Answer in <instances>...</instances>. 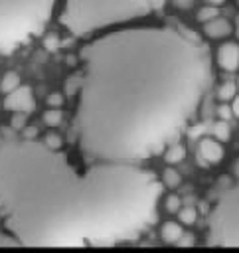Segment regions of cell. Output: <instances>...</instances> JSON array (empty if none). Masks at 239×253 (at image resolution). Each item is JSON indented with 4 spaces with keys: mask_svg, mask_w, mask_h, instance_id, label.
Here are the masks:
<instances>
[{
    "mask_svg": "<svg viewBox=\"0 0 239 253\" xmlns=\"http://www.w3.org/2000/svg\"><path fill=\"white\" fill-rule=\"evenodd\" d=\"M237 34H239V30H237Z\"/></svg>",
    "mask_w": 239,
    "mask_h": 253,
    "instance_id": "30",
    "label": "cell"
},
{
    "mask_svg": "<svg viewBox=\"0 0 239 253\" xmlns=\"http://www.w3.org/2000/svg\"><path fill=\"white\" fill-rule=\"evenodd\" d=\"M26 121H28V113H14L10 125H12L14 130H22V128L26 126Z\"/></svg>",
    "mask_w": 239,
    "mask_h": 253,
    "instance_id": "21",
    "label": "cell"
},
{
    "mask_svg": "<svg viewBox=\"0 0 239 253\" xmlns=\"http://www.w3.org/2000/svg\"><path fill=\"white\" fill-rule=\"evenodd\" d=\"M235 182L213 202L207 213V241L217 247H239V160L233 166Z\"/></svg>",
    "mask_w": 239,
    "mask_h": 253,
    "instance_id": "5",
    "label": "cell"
},
{
    "mask_svg": "<svg viewBox=\"0 0 239 253\" xmlns=\"http://www.w3.org/2000/svg\"><path fill=\"white\" fill-rule=\"evenodd\" d=\"M43 142H45V146H49V148H53V150H59L61 144H63L61 136L55 134V132H47V134L43 136Z\"/></svg>",
    "mask_w": 239,
    "mask_h": 253,
    "instance_id": "20",
    "label": "cell"
},
{
    "mask_svg": "<svg viewBox=\"0 0 239 253\" xmlns=\"http://www.w3.org/2000/svg\"><path fill=\"white\" fill-rule=\"evenodd\" d=\"M225 156V150L221 146V140L215 136H203L198 142V162L203 166H213L219 164Z\"/></svg>",
    "mask_w": 239,
    "mask_h": 253,
    "instance_id": "6",
    "label": "cell"
},
{
    "mask_svg": "<svg viewBox=\"0 0 239 253\" xmlns=\"http://www.w3.org/2000/svg\"><path fill=\"white\" fill-rule=\"evenodd\" d=\"M231 32H233V26H231L225 18H219V16H215L213 20H209V22L203 24V34H205L209 40H223V38H227Z\"/></svg>",
    "mask_w": 239,
    "mask_h": 253,
    "instance_id": "9",
    "label": "cell"
},
{
    "mask_svg": "<svg viewBox=\"0 0 239 253\" xmlns=\"http://www.w3.org/2000/svg\"><path fill=\"white\" fill-rule=\"evenodd\" d=\"M160 182H162V186H166V188H176V186H180L182 176H180V172H178L174 166L168 164V166L164 168L162 176H160Z\"/></svg>",
    "mask_w": 239,
    "mask_h": 253,
    "instance_id": "12",
    "label": "cell"
},
{
    "mask_svg": "<svg viewBox=\"0 0 239 253\" xmlns=\"http://www.w3.org/2000/svg\"><path fill=\"white\" fill-rule=\"evenodd\" d=\"M213 136L217 138V140H221V142H225L229 136H231V128H229V125H227V121H217L215 125H213Z\"/></svg>",
    "mask_w": 239,
    "mask_h": 253,
    "instance_id": "16",
    "label": "cell"
},
{
    "mask_svg": "<svg viewBox=\"0 0 239 253\" xmlns=\"http://www.w3.org/2000/svg\"><path fill=\"white\" fill-rule=\"evenodd\" d=\"M180 208H182V200H180V196H176V194H168V196L164 198V210H166L168 213H178Z\"/></svg>",
    "mask_w": 239,
    "mask_h": 253,
    "instance_id": "19",
    "label": "cell"
},
{
    "mask_svg": "<svg viewBox=\"0 0 239 253\" xmlns=\"http://www.w3.org/2000/svg\"><path fill=\"white\" fill-rule=\"evenodd\" d=\"M16 87H20V75H18L16 71L4 73V77H2V81H0V89H2L4 93H10V91H14Z\"/></svg>",
    "mask_w": 239,
    "mask_h": 253,
    "instance_id": "15",
    "label": "cell"
},
{
    "mask_svg": "<svg viewBox=\"0 0 239 253\" xmlns=\"http://www.w3.org/2000/svg\"><path fill=\"white\" fill-rule=\"evenodd\" d=\"M217 65L227 73H233L239 69V43L237 42H223L217 47Z\"/></svg>",
    "mask_w": 239,
    "mask_h": 253,
    "instance_id": "8",
    "label": "cell"
},
{
    "mask_svg": "<svg viewBox=\"0 0 239 253\" xmlns=\"http://www.w3.org/2000/svg\"><path fill=\"white\" fill-rule=\"evenodd\" d=\"M4 107L10 109V111H14V113H32L34 107H36L32 89H30L28 85H20V87H16L14 91L6 93Z\"/></svg>",
    "mask_w": 239,
    "mask_h": 253,
    "instance_id": "7",
    "label": "cell"
},
{
    "mask_svg": "<svg viewBox=\"0 0 239 253\" xmlns=\"http://www.w3.org/2000/svg\"><path fill=\"white\" fill-rule=\"evenodd\" d=\"M219 6H211V4H207V6H203V8H199V12H198V22H201V24H205V22H209V20H213L215 16H219V10H217Z\"/></svg>",
    "mask_w": 239,
    "mask_h": 253,
    "instance_id": "17",
    "label": "cell"
},
{
    "mask_svg": "<svg viewBox=\"0 0 239 253\" xmlns=\"http://www.w3.org/2000/svg\"><path fill=\"white\" fill-rule=\"evenodd\" d=\"M156 0H65L59 22L75 38L146 16Z\"/></svg>",
    "mask_w": 239,
    "mask_h": 253,
    "instance_id": "3",
    "label": "cell"
},
{
    "mask_svg": "<svg viewBox=\"0 0 239 253\" xmlns=\"http://www.w3.org/2000/svg\"><path fill=\"white\" fill-rule=\"evenodd\" d=\"M53 8L55 0H0V53H10L38 36Z\"/></svg>",
    "mask_w": 239,
    "mask_h": 253,
    "instance_id": "4",
    "label": "cell"
},
{
    "mask_svg": "<svg viewBox=\"0 0 239 253\" xmlns=\"http://www.w3.org/2000/svg\"><path fill=\"white\" fill-rule=\"evenodd\" d=\"M73 134L85 162L136 164L174 140L207 85L209 57L192 36L168 26L109 32L79 51Z\"/></svg>",
    "mask_w": 239,
    "mask_h": 253,
    "instance_id": "1",
    "label": "cell"
},
{
    "mask_svg": "<svg viewBox=\"0 0 239 253\" xmlns=\"http://www.w3.org/2000/svg\"><path fill=\"white\" fill-rule=\"evenodd\" d=\"M235 83H237V87H239V77H237V81H235Z\"/></svg>",
    "mask_w": 239,
    "mask_h": 253,
    "instance_id": "29",
    "label": "cell"
},
{
    "mask_svg": "<svg viewBox=\"0 0 239 253\" xmlns=\"http://www.w3.org/2000/svg\"><path fill=\"white\" fill-rule=\"evenodd\" d=\"M207 4H211V6H221V4H225V0H205Z\"/></svg>",
    "mask_w": 239,
    "mask_h": 253,
    "instance_id": "28",
    "label": "cell"
},
{
    "mask_svg": "<svg viewBox=\"0 0 239 253\" xmlns=\"http://www.w3.org/2000/svg\"><path fill=\"white\" fill-rule=\"evenodd\" d=\"M184 158H186V146H184V144H180V142L166 144V148H164V160H166V164L176 166V164H180Z\"/></svg>",
    "mask_w": 239,
    "mask_h": 253,
    "instance_id": "11",
    "label": "cell"
},
{
    "mask_svg": "<svg viewBox=\"0 0 239 253\" xmlns=\"http://www.w3.org/2000/svg\"><path fill=\"white\" fill-rule=\"evenodd\" d=\"M182 235H184V229H182L180 221H164L160 225V237H162L164 243L174 245V243H178L182 239Z\"/></svg>",
    "mask_w": 239,
    "mask_h": 253,
    "instance_id": "10",
    "label": "cell"
},
{
    "mask_svg": "<svg viewBox=\"0 0 239 253\" xmlns=\"http://www.w3.org/2000/svg\"><path fill=\"white\" fill-rule=\"evenodd\" d=\"M63 103H65L63 93L53 91V93H49V95H47V105H49V107H59V109H61V105H63Z\"/></svg>",
    "mask_w": 239,
    "mask_h": 253,
    "instance_id": "22",
    "label": "cell"
},
{
    "mask_svg": "<svg viewBox=\"0 0 239 253\" xmlns=\"http://www.w3.org/2000/svg\"><path fill=\"white\" fill-rule=\"evenodd\" d=\"M237 95V83L235 81H223L217 89V99L221 103H229Z\"/></svg>",
    "mask_w": 239,
    "mask_h": 253,
    "instance_id": "13",
    "label": "cell"
},
{
    "mask_svg": "<svg viewBox=\"0 0 239 253\" xmlns=\"http://www.w3.org/2000/svg\"><path fill=\"white\" fill-rule=\"evenodd\" d=\"M176 215H178V221H180L182 225H194V223L198 221V211H196V208H192V206H182Z\"/></svg>",
    "mask_w": 239,
    "mask_h": 253,
    "instance_id": "14",
    "label": "cell"
},
{
    "mask_svg": "<svg viewBox=\"0 0 239 253\" xmlns=\"http://www.w3.org/2000/svg\"><path fill=\"white\" fill-rule=\"evenodd\" d=\"M192 243H194V235L192 233H184L182 239L178 241V245H192Z\"/></svg>",
    "mask_w": 239,
    "mask_h": 253,
    "instance_id": "27",
    "label": "cell"
},
{
    "mask_svg": "<svg viewBox=\"0 0 239 253\" xmlns=\"http://www.w3.org/2000/svg\"><path fill=\"white\" fill-rule=\"evenodd\" d=\"M61 119H63V115H61L59 107H49V111L43 113V123L47 126H57L61 123Z\"/></svg>",
    "mask_w": 239,
    "mask_h": 253,
    "instance_id": "18",
    "label": "cell"
},
{
    "mask_svg": "<svg viewBox=\"0 0 239 253\" xmlns=\"http://www.w3.org/2000/svg\"><path fill=\"white\" fill-rule=\"evenodd\" d=\"M162 182L130 162H85L45 142L0 134V219L26 247L113 245L156 217Z\"/></svg>",
    "mask_w": 239,
    "mask_h": 253,
    "instance_id": "2",
    "label": "cell"
},
{
    "mask_svg": "<svg viewBox=\"0 0 239 253\" xmlns=\"http://www.w3.org/2000/svg\"><path fill=\"white\" fill-rule=\"evenodd\" d=\"M172 2H174V6L180 8V10H188V8L194 6V0H172Z\"/></svg>",
    "mask_w": 239,
    "mask_h": 253,
    "instance_id": "25",
    "label": "cell"
},
{
    "mask_svg": "<svg viewBox=\"0 0 239 253\" xmlns=\"http://www.w3.org/2000/svg\"><path fill=\"white\" fill-rule=\"evenodd\" d=\"M217 117L221 119V121H229L231 117H233V111H231V105H227V103H221L219 107H217Z\"/></svg>",
    "mask_w": 239,
    "mask_h": 253,
    "instance_id": "23",
    "label": "cell"
},
{
    "mask_svg": "<svg viewBox=\"0 0 239 253\" xmlns=\"http://www.w3.org/2000/svg\"><path fill=\"white\" fill-rule=\"evenodd\" d=\"M10 245H20L18 241H16V237L8 231V233H4V231H0V247H10Z\"/></svg>",
    "mask_w": 239,
    "mask_h": 253,
    "instance_id": "24",
    "label": "cell"
},
{
    "mask_svg": "<svg viewBox=\"0 0 239 253\" xmlns=\"http://www.w3.org/2000/svg\"><path fill=\"white\" fill-rule=\"evenodd\" d=\"M229 105H231V111H233V117H237L239 119V93L229 101Z\"/></svg>",
    "mask_w": 239,
    "mask_h": 253,
    "instance_id": "26",
    "label": "cell"
}]
</instances>
